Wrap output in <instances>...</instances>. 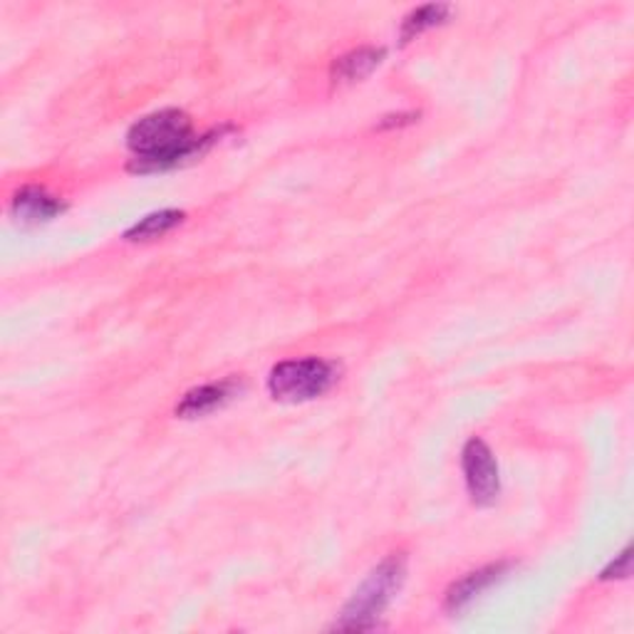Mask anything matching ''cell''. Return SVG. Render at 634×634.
<instances>
[{"mask_svg": "<svg viewBox=\"0 0 634 634\" xmlns=\"http://www.w3.org/2000/svg\"><path fill=\"white\" fill-rule=\"evenodd\" d=\"M241 384L236 380L224 382H211L204 387H196L192 392H186L179 404H176V417L182 419H196L206 417L211 411L226 407L233 397L238 394Z\"/></svg>", "mask_w": 634, "mask_h": 634, "instance_id": "8992f818", "label": "cell"}, {"mask_svg": "<svg viewBox=\"0 0 634 634\" xmlns=\"http://www.w3.org/2000/svg\"><path fill=\"white\" fill-rule=\"evenodd\" d=\"M407 581V558L402 553L389 555L374 570L367 575V581L354 589L350 603L340 612V620L332 630H372L382 612L392 603L394 595L402 589Z\"/></svg>", "mask_w": 634, "mask_h": 634, "instance_id": "7a4b0ae2", "label": "cell"}, {"mask_svg": "<svg viewBox=\"0 0 634 634\" xmlns=\"http://www.w3.org/2000/svg\"><path fill=\"white\" fill-rule=\"evenodd\" d=\"M182 221H184V211H176V208L154 211V214H149V216H144L142 221H137V224L125 233V238L131 241V243L162 238V236H166V233L179 226Z\"/></svg>", "mask_w": 634, "mask_h": 634, "instance_id": "9c48e42d", "label": "cell"}, {"mask_svg": "<svg viewBox=\"0 0 634 634\" xmlns=\"http://www.w3.org/2000/svg\"><path fill=\"white\" fill-rule=\"evenodd\" d=\"M449 13H451V6H447V3H429V6H421L417 10H411V13L402 20L399 38H402V42L414 40L425 30L441 26L443 20L449 18Z\"/></svg>", "mask_w": 634, "mask_h": 634, "instance_id": "30bf717a", "label": "cell"}, {"mask_svg": "<svg viewBox=\"0 0 634 634\" xmlns=\"http://www.w3.org/2000/svg\"><path fill=\"white\" fill-rule=\"evenodd\" d=\"M419 119V113H409V115H392L384 117L380 121V129H389V127H402V125H411V121Z\"/></svg>", "mask_w": 634, "mask_h": 634, "instance_id": "7c38bea8", "label": "cell"}, {"mask_svg": "<svg viewBox=\"0 0 634 634\" xmlns=\"http://www.w3.org/2000/svg\"><path fill=\"white\" fill-rule=\"evenodd\" d=\"M630 570H632V548H625L603 573H599V581H625Z\"/></svg>", "mask_w": 634, "mask_h": 634, "instance_id": "8fae6325", "label": "cell"}, {"mask_svg": "<svg viewBox=\"0 0 634 634\" xmlns=\"http://www.w3.org/2000/svg\"><path fill=\"white\" fill-rule=\"evenodd\" d=\"M508 573V563H494L486 567H478V570L464 575L459 583H453L447 593V609L449 612H461L469 607L478 595H484L488 587L496 585L498 581H504V575Z\"/></svg>", "mask_w": 634, "mask_h": 634, "instance_id": "52a82bcc", "label": "cell"}, {"mask_svg": "<svg viewBox=\"0 0 634 634\" xmlns=\"http://www.w3.org/2000/svg\"><path fill=\"white\" fill-rule=\"evenodd\" d=\"M216 137L218 131L196 137L192 119L182 109H159L137 119L127 131V147L135 152L129 169L139 174L174 169L202 157Z\"/></svg>", "mask_w": 634, "mask_h": 634, "instance_id": "6da1fadb", "label": "cell"}, {"mask_svg": "<svg viewBox=\"0 0 634 634\" xmlns=\"http://www.w3.org/2000/svg\"><path fill=\"white\" fill-rule=\"evenodd\" d=\"M384 55H387L384 48H374V46H364V48L342 55V58L332 62V70H330L332 82L350 85V82L364 80L367 75H372V70H377V65L384 60Z\"/></svg>", "mask_w": 634, "mask_h": 634, "instance_id": "ba28073f", "label": "cell"}, {"mask_svg": "<svg viewBox=\"0 0 634 634\" xmlns=\"http://www.w3.org/2000/svg\"><path fill=\"white\" fill-rule=\"evenodd\" d=\"M338 380V367L320 360H285L277 362L269 377V392L277 402H310L322 397Z\"/></svg>", "mask_w": 634, "mask_h": 634, "instance_id": "3957f363", "label": "cell"}, {"mask_svg": "<svg viewBox=\"0 0 634 634\" xmlns=\"http://www.w3.org/2000/svg\"><path fill=\"white\" fill-rule=\"evenodd\" d=\"M10 211H13V216L23 226H40V224H48V221L52 218H58L65 211V204L58 196L46 192V188L26 186L13 196Z\"/></svg>", "mask_w": 634, "mask_h": 634, "instance_id": "5b68a950", "label": "cell"}, {"mask_svg": "<svg viewBox=\"0 0 634 634\" xmlns=\"http://www.w3.org/2000/svg\"><path fill=\"white\" fill-rule=\"evenodd\" d=\"M461 469L466 488L476 506H494L500 494V476L494 451L484 439H469L461 451Z\"/></svg>", "mask_w": 634, "mask_h": 634, "instance_id": "277c9868", "label": "cell"}]
</instances>
